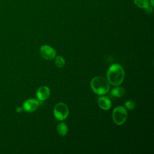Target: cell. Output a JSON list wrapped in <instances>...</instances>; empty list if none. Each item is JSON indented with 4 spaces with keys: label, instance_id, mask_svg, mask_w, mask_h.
Listing matches in <instances>:
<instances>
[{
    "label": "cell",
    "instance_id": "cell-1",
    "mask_svg": "<svg viewBox=\"0 0 154 154\" xmlns=\"http://www.w3.org/2000/svg\"><path fill=\"white\" fill-rule=\"evenodd\" d=\"M106 77L109 84L114 86L119 85L125 78V71L123 67L119 64L111 65L107 71Z\"/></svg>",
    "mask_w": 154,
    "mask_h": 154
},
{
    "label": "cell",
    "instance_id": "cell-2",
    "mask_svg": "<svg viewBox=\"0 0 154 154\" xmlns=\"http://www.w3.org/2000/svg\"><path fill=\"white\" fill-rule=\"evenodd\" d=\"M90 87L94 93L98 95H104L109 90V83L102 76L94 77L90 82Z\"/></svg>",
    "mask_w": 154,
    "mask_h": 154
},
{
    "label": "cell",
    "instance_id": "cell-3",
    "mask_svg": "<svg viewBox=\"0 0 154 154\" xmlns=\"http://www.w3.org/2000/svg\"><path fill=\"white\" fill-rule=\"evenodd\" d=\"M112 120L117 125H123L128 117L127 109L125 106H118L114 108L112 114Z\"/></svg>",
    "mask_w": 154,
    "mask_h": 154
},
{
    "label": "cell",
    "instance_id": "cell-4",
    "mask_svg": "<svg viewBox=\"0 0 154 154\" xmlns=\"http://www.w3.org/2000/svg\"><path fill=\"white\" fill-rule=\"evenodd\" d=\"M54 115L58 120H64L69 116V108L67 106L62 102L58 103L54 108Z\"/></svg>",
    "mask_w": 154,
    "mask_h": 154
},
{
    "label": "cell",
    "instance_id": "cell-5",
    "mask_svg": "<svg viewBox=\"0 0 154 154\" xmlns=\"http://www.w3.org/2000/svg\"><path fill=\"white\" fill-rule=\"evenodd\" d=\"M40 54L44 59L51 60L55 58L56 52L52 47L49 45H43L40 49Z\"/></svg>",
    "mask_w": 154,
    "mask_h": 154
},
{
    "label": "cell",
    "instance_id": "cell-6",
    "mask_svg": "<svg viewBox=\"0 0 154 154\" xmlns=\"http://www.w3.org/2000/svg\"><path fill=\"white\" fill-rule=\"evenodd\" d=\"M39 105L38 100L35 99H29L26 100L23 103L22 108L26 112H33L35 111Z\"/></svg>",
    "mask_w": 154,
    "mask_h": 154
},
{
    "label": "cell",
    "instance_id": "cell-7",
    "mask_svg": "<svg viewBox=\"0 0 154 154\" xmlns=\"http://www.w3.org/2000/svg\"><path fill=\"white\" fill-rule=\"evenodd\" d=\"M50 89L48 87L43 85L40 87L37 91L36 96L37 99L40 101H44L47 99L50 95Z\"/></svg>",
    "mask_w": 154,
    "mask_h": 154
},
{
    "label": "cell",
    "instance_id": "cell-8",
    "mask_svg": "<svg viewBox=\"0 0 154 154\" xmlns=\"http://www.w3.org/2000/svg\"><path fill=\"white\" fill-rule=\"evenodd\" d=\"M135 4L140 8L144 9L146 13L150 14L152 13V7L149 0H134Z\"/></svg>",
    "mask_w": 154,
    "mask_h": 154
},
{
    "label": "cell",
    "instance_id": "cell-9",
    "mask_svg": "<svg viewBox=\"0 0 154 154\" xmlns=\"http://www.w3.org/2000/svg\"><path fill=\"white\" fill-rule=\"evenodd\" d=\"M98 105L100 108L104 110H108L111 107V102L110 99L104 96L101 95L97 100Z\"/></svg>",
    "mask_w": 154,
    "mask_h": 154
},
{
    "label": "cell",
    "instance_id": "cell-10",
    "mask_svg": "<svg viewBox=\"0 0 154 154\" xmlns=\"http://www.w3.org/2000/svg\"><path fill=\"white\" fill-rule=\"evenodd\" d=\"M125 93V90L124 88L120 87L119 85H116V87L112 89L111 91V94L115 97H122Z\"/></svg>",
    "mask_w": 154,
    "mask_h": 154
},
{
    "label": "cell",
    "instance_id": "cell-11",
    "mask_svg": "<svg viewBox=\"0 0 154 154\" xmlns=\"http://www.w3.org/2000/svg\"><path fill=\"white\" fill-rule=\"evenodd\" d=\"M57 131L60 136H65L67 134L68 128L66 123L64 122H60L57 126Z\"/></svg>",
    "mask_w": 154,
    "mask_h": 154
},
{
    "label": "cell",
    "instance_id": "cell-12",
    "mask_svg": "<svg viewBox=\"0 0 154 154\" xmlns=\"http://www.w3.org/2000/svg\"><path fill=\"white\" fill-rule=\"evenodd\" d=\"M55 66L58 68H62L65 64V60L61 56H57L55 59Z\"/></svg>",
    "mask_w": 154,
    "mask_h": 154
},
{
    "label": "cell",
    "instance_id": "cell-13",
    "mask_svg": "<svg viewBox=\"0 0 154 154\" xmlns=\"http://www.w3.org/2000/svg\"><path fill=\"white\" fill-rule=\"evenodd\" d=\"M125 107L129 110L133 109L135 107V102L132 100H128L125 103Z\"/></svg>",
    "mask_w": 154,
    "mask_h": 154
},
{
    "label": "cell",
    "instance_id": "cell-14",
    "mask_svg": "<svg viewBox=\"0 0 154 154\" xmlns=\"http://www.w3.org/2000/svg\"><path fill=\"white\" fill-rule=\"evenodd\" d=\"M22 110H23V108H21V107H17L16 108V111H17V112H20Z\"/></svg>",
    "mask_w": 154,
    "mask_h": 154
}]
</instances>
